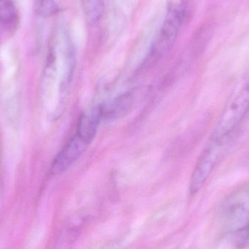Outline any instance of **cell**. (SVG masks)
Returning a JSON list of instances; mask_svg holds the SVG:
<instances>
[{
  "instance_id": "obj_1",
  "label": "cell",
  "mask_w": 249,
  "mask_h": 249,
  "mask_svg": "<svg viewBox=\"0 0 249 249\" xmlns=\"http://www.w3.org/2000/svg\"><path fill=\"white\" fill-rule=\"evenodd\" d=\"M249 111V83L243 86L228 101L211 137L228 140Z\"/></svg>"
},
{
  "instance_id": "obj_2",
  "label": "cell",
  "mask_w": 249,
  "mask_h": 249,
  "mask_svg": "<svg viewBox=\"0 0 249 249\" xmlns=\"http://www.w3.org/2000/svg\"><path fill=\"white\" fill-rule=\"evenodd\" d=\"M219 219L224 229L236 232L249 222V187L239 189L232 193L222 204Z\"/></svg>"
},
{
  "instance_id": "obj_3",
  "label": "cell",
  "mask_w": 249,
  "mask_h": 249,
  "mask_svg": "<svg viewBox=\"0 0 249 249\" xmlns=\"http://www.w3.org/2000/svg\"><path fill=\"white\" fill-rule=\"evenodd\" d=\"M228 140H216L210 137L200 153L197 163L192 174L190 184V192L191 195H196L203 188L206 181L210 178L214 171L221 156L223 154L225 143Z\"/></svg>"
},
{
  "instance_id": "obj_4",
  "label": "cell",
  "mask_w": 249,
  "mask_h": 249,
  "mask_svg": "<svg viewBox=\"0 0 249 249\" xmlns=\"http://www.w3.org/2000/svg\"><path fill=\"white\" fill-rule=\"evenodd\" d=\"M88 146L89 144L77 134L71 137L54 159L51 165V172L53 175H57L65 172L78 160Z\"/></svg>"
},
{
  "instance_id": "obj_5",
  "label": "cell",
  "mask_w": 249,
  "mask_h": 249,
  "mask_svg": "<svg viewBox=\"0 0 249 249\" xmlns=\"http://www.w3.org/2000/svg\"><path fill=\"white\" fill-rule=\"evenodd\" d=\"M102 118L103 105H95L85 111L77 122V135L88 144H90L96 137Z\"/></svg>"
},
{
  "instance_id": "obj_6",
  "label": "cell",
  "mask_w": 249,
  "mask_h": 249,
  "mask_svg": "<svg viewBox=\"0 0 249 249\" xmlns=\"http://www.w3.org/2000/svg\"><path fill=\"white\" fill-rule=\"evenodd\" d=\"M20 23V15L13 0H0V32L12 35Z\"/></svg>"
},
{
  "instance_id": "obj_7",
  "label": "cell",
  "mask_w": 249,
  "mask_h": 249,
  "mask_svg": "<svg viewBox=\"0 0 249 249\" xmlns=\"http://www.w3.org/2000/svg\"><path fill=\"white\" fill-rule=\"evenodd\" d=\"M63 72L61 76V89L64 91L71 83L75 67V52L72 43L67 35H64L62 45Z\"/></svg>"
},
{
  "instance_id": "obj_8",
  "label": "cell",
  "mask_w": 249,
  "mask_h": 249,
  "mask_svg": "<svg viewBox=\"0 0 249 249\" xmlns=\"http://www.w3.org/2000/svg\"><path fill=\"white\" fill-rule=\"evenodd\" d=\"M189 0H167L163 23L181 29L187 13Z\"/></svg>"
},
{
  "instance_id": "obj_9",
  "label": "cell",
  "mask_w": 249,
  "mask_h": 249,
  "mask_svg": "<svg viewBox=\"0 0 249 249\" xmlns=\"http://www.w3.org/2000/svg\"><path fill=\"white\" fill-rule=\"evenodd\" d=\"M133 102V96L131 92L121 95L109 105L107 106L103 105V118L114 120L124 116L131 108Z\"/></svg>"
},
{
  "instance_id": "obj_10",
  "label": "cell",
  "mask_w": 249,
  "mask_h": 249,
  "mask_svg": "<svg viewBox=\"0 0 249 249\" xmlns=\"http://www.w3.org/2000/svg\"><path fill=\"white\" fill-rule=\"evenodd\" d=\"M81 4L89 24H97L105 12V0H81Z\"/></svg>"
},
{
  "instance_id": "obj_11",
  "label": "cell",
  "mask_w": 249,
  "mask_h": 249,
  "mask_svg": "<svg viewBox=\"0 0 249 249\" xmlns=\"http://www.w3.org/2000/svg\"><path fill=\"white\" fill-rule=\"evenodd\" d=\"M67 0H38L36 10L42 17H51L64 10Z\"/></svg>"
},
{
  "instance_id": "obj_12",
  "label": "cell",
  "mask_w": 249,
  "mask_h": 249,
  "mask_svg": "<svg viewBox=\"0 0 249 249\" xmlns=\"http://www.w3.org/2000/svg\"><path fill=\"white\" fill-rule=\"evenodd\" d=\"M234 244L238 248H244L249 246V222L244 228L236 232H232Z\"/></svg>"
}]
</instances>
